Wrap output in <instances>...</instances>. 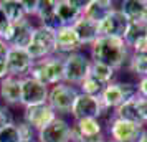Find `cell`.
<instances>
[{"instance_id": "obj_34", "label": "cell", "mask_w": 147, "mask_h": 142, "mask_svg": "<svg viewBox=\"0 0 147 142\" xmlns=\"http://www.w3.org/2000/svg\"><path fill=\"white\" fill-rule=\"evenodd\" d=\"M10 25H12V22L8 20L7 15L3 13V10L0 8V38L7 33V30L10 28Z\"/></svg>"}, {"instance_id": "obj_26", "label": "cell", "mask_w": 147, "mask_h": 142, "mask_svg": "<svg viewBox=\"0 0 147 142\" xmlns=\"http://www.w3.org/2000/svg\"><path fill=\"white\" fill-rule=\"evenodd\" d=\"M127 71L132 73L136 76V79L139 78H144L147 76V56H142V55H131V58L127 61Z\"/></svg>"}, {"instance_id": "obj_33", "label": "cell", "mask_w": 147, "mask_h": 142, "mask_svg": "<svg viewBox=\"0 0 147 142\" xmlns=\"http://www.w3.org/2000/svg\"><path fill=\"white\" fill-rule=\"evenodd\" d=\"M136 89H137V96L147 99V76L136 79Z\"/></svg>"}, {"instance_id": "obj_17", "label": "cell", "mask_w": 147, "mask_h": 142, "mask_svg": "<svg viewBox=\"0 0 147 142\" xmlns=\"http://www.w3.org/2000/svg\"><path fill=\"white\" fill-rule=\"evenodd\" d=\"M22 99V79L8 75L0 81V102L8 108L20 106Z\"/></svg>"}, {"instance_id": "obj_15", "label": "cell", "mask_w": 147, "mask_h": 142, "mask_svg": "<svg viewBox=\"0 0 147 142\" xmlns=\"http://www.w3.org/2000/svg\"><path fill=\"white\" fill-rule=\"evenodd\" d=\"M86 0H56V18L60 25L73 27L83 15Z\"/></svg>"}, {"instance_id": "obj_40", "label": "cell", "mask_w": 147, "mask_h": 142, "mask_svg": "<svg viewBox=\"0 0 147 142\" xmlns=\"http://www.w3.org/2000/svg\"><path fill=\"white\" fill-rule=\"evenodd\" d=\"M146 129H147V124H146Z\"/></svg>"}, {"instance_id": "obj_2", "label": "cell", "mask_w": 147, "mask_h": 142, "mask_svg": "<svg viewBox=\"0 0 147 142\" xmlns=\"http://www.w3.org/2000/svg\"><path fill=\"white\" fill-rule=\"evenodd\" d=\"M28 76L48 88L65 83V58L60 55H53V56L35 61Z\"/></svg>"}, {"instance_id": "obj_35", "label": "cell", "mask_w": 147, "mask_h": 142, "mask_svg": "<svg viewBox=\"0 0 147 142\" xmlns=\"http://www.w3.org/2000/svg\"><path fill=\"white\" fill-rule=\"evenodd\" d=\"M8 50H10V46H8V45L2 40V38H0V60H5V58H7Z\"/></svg>"}, {"instance_id": "obj_39", "label": "cell", "mask_w": 147, "mask_h": 142, "mask_svg": "<svg viewBox=\"0 0 147 142\" xmlns=\"http://www.w3.org/2000/svg\"><path fill=\"white\" fill-rule=\"evenodd\" d=\"M104 142H113V141H109V139H106V141H104Z\"/></svg>"}, {"instance_id": "obj_29", "label": "cell", "mask_w": 147, "mask_h": 142, "mask_svg": "<svg viewBox=\"0 0 147 142\" xmlns=\"http://www.w3.org/2000/svg\"><path fill=\"white\" fill-rule=\"evenodd\" d=\"M10 122H15V116L12 112V108H8V106L0 102V129L5 127Z\"/></svg>"}, {"instance_id": "obj_36", "label": "cell", "mask_w": 147, "mask_h": 142, "mask_svg": "<svg viewBox=\"0 0 147 142\" xmlns=\"http://www.w3.org/2000/svg\"><path fill=\"white\" fill-rule=\"evenodd\" d=\"M8 76V69H7V65H5V60H0V81L3 78Z\"/></svg>"}, {"instance_id": "obj_16", "label": "cell", "mask_w": 147, "mask_h": 142, "mask_svg": "<svg viewBox=\"0 0 147 142\" xmlns=\"http://www.w3.org/2000/svg\"><path fill=\"white\" fill-rule=\"evenodd\" d=\"M55 35H56V55L65 58L68 55L83 50L80 38H78V35H76L73 27L63 25V27L55 30Z\"/></svg>"}, {"instance_id": "obj_28", "label": "cell", "mask_w": 147, "mask_h": 142, "mask_svg": "<svg viewBox=\"0 0 147 142\" xmlns=\"http://www.w3.org/2000/svg\"><path fill=\"white\" fill-rule=\"evenodd\" d=\"M17 122V127H18V132H20L22 141H30V139H36V131H35L32 126H28L27 122L20 121H15Z\"/></svg>"}, {"instance_id": "obj_6", "label": "cell", "mask_w": 147, "mask_h": 142, "mask_svg": "<svg viewBox=\"0 0 147 142\" xmlns=\"http://www.w3.org/2000/svg\"><path fill=\"white\" fill-rule=\"evenodd\" d=\"M78 94H80V91L76 86H71L68 83H60V84H55L50 88L47 102L58 116L65 117V116H69Z\"/></svg>"}, {"instance_id": "obj_37", "label": "cell", "mask_w": 147, "mask_h": 142, "mask_svg": "<svg viewBox=\"0 0 147 142\" xmlns=\"http://www.w3.org/2000/svg\"><path fill=\"white\" fill-rule=\"evenodd\" d=\"M137 142H147V129H144V132H142V135L139 137Z\"/></svg>"}, {"instance_id": "obj_21", "label": "cell", "mask_w": 147, "mask_h": 142, "mask_svg": "<svg viewBox=\"0 0 147 142\" xmlns=\"http://www.w3.org/2000/svg\"><path fill=\"white\" fill-rule=\"evenodd\" d=\"M33 20H38L36 25H43L48 28H60V22L56 18V0H40L38 10Z\"/></svg>"}, {"instance_id": "obj_23", "label": "cell", "mask_w": 147, "mask_h": 142, "mask_svg": "<svg viewBox=\"0 0 147 142\" xmlns=\"http://www.w3.org/2000/svg\"><path fill=\"white\" fill-rule=\"evenodd\" d=\"M89 75L94 76L96 79H99V81L104 83V84H109V83H113V81L117 79V71H116L114 68L107 66V65H102V63H96V61L91 63V71H89Z\"/></svg>"}, {"instance_id": "obj_30", "label": "cell", "mask_w": 147, "mask_h": 142, "mask_svg": "<svg viewBox=\"0 0 147 142\" xmlns=\"http://www.w3.org/2000/svg\"><path fill=\"white\" fill-rule=\"evenodd\" d=\"M38 3H40V0H22V7H23L27 18H30V20L35 18L36 10H38Z\"/></svg>"}, {"instance_id": "obj_1", "label": "cell", "mask_w": 147, "mask_h": 142, "mask_svg": "<svg viewBox=\"0 0 147 142\" xmlns=\"http://www.w3.org/2000/svg\"><path fill=\"white\" fill-rule=\"evenodd\" d=\"M88 55H89L91 61L107 65L119 73L121 69L126 68L132 53H131V48L127 46V43L122 38L99 36L88 48Z\"/></svg>"}, {"instance_id": "obj_4", "label": "cell", "mask_w": 147, "mask_h": 142, "mask_svg": "<svg viewBox=\"0 0 147 142\" xmlns=\"http://www.w3.org/2000/svg\"><path fill=\"white\" fill-rule=\"evenodd\" d=\"M137 96V89H136V81H121V79H116V81L109 83L102 94H101V102L106 111H111L113 112L114 109H117L122 104V102L129 101V99H134Z\"/></svg>"}, {"instance_id": "obj_13", "label": "cell", "mask_w": 147, "mask_h": 142, "mask_svg": "<svg viewBox=\"0 0 147 142\" xmlns=\"http://www.w3.org/2000/svg\"><path fill=\"white\" fill-rule=\"evenodd\" d=\"M38 142H71V121L58 116L36 134Z\"/></svg>"}, {"instance_id": "obj_11", "label": "cell", "mask_w": 147, "mask_h": 142, "mask_svg": "<svg viewBox=\"0 0 147 142\" xmlns=\"http://www.w3.org/2000/svg\"><path fill=\"white\" fill-rule=\"evenodd\" d=\"M48 91L50 88L41 84L33 78H23L22 79V99H20V108H30V106H38L45 104L48 99Z\"/></svg>"}, {"instance_id": "obj_8", "label": "cell", "mask_w": 147, "mask_h": 142, "mask_svg": "<svg viewBox=\"0 0 147 142\" xmlns=\"http://www.w3.org/2000/svg\"><path fill=\"white\" fill-rule=\"evenodd\" d=\"M91 58L86 50H81L76 53L65 56V83L71 86H80L83 79L91 71Z\"/></svg>"}, {"instance_id": "obj_3", "label": "cell", "mask_w": 147, "mask_h": 142, "mask_svg": "<svg viewBox=\"0 0 147 142\" xmlns=\"http://www.w3.org/2000/svg\"><path fill=\"white\" fill-rule=\"evenodd\" d=\"M144 126L137 122H129L119 117L111 116L104 121V134L106 139L113 142H137L144 132Z\"/></svg>"}, {"instance_id": "obj_38", "label": "cell", "mask_w": 147, "mask_h": 142, "mask_svg": "<svg viewBox=\"0 0 147 142\" xmlns=\"http://www.w3.org/2000/svg\"><path fill=\"white\" fill-rule=\"evenodd\" d=\"M20 142H38V139H30V141H20Z\"/></svg>"}, {"instance_id": "obj_22", "label": "cell", "mask_w": 147, "mask_h": 142, "mask_svg": "<svg viewBox=\"0 0 147 142\" xmlns=\"http://www.w3.org/2000/svg\"><path fill=\"white\" fill-rule=\"evenodd\" d=\"M113 116L114 117H119V119H124V121H129V122L142 124L140 122V117H139V111H137V96L134 99H129V101L122 102L117 109H114Z\"/></svg>"}, {"instance_id": "obj_20", "label": "cell", "mask_w": 147, "mask_h": 142, "mask_svg": "<svg viewBox=\"0 0 147 142\" xmlns=\"http://www.w3.org/2000/svg\"><path fill=\"white\" fill-rule=\"evenodd\" d=\"M73 28L76 32V35H78V38H80V43L83 46V50L89 48L94 41L99 38V23H96L93 20H88L83 15H81L80 20L73 25Z\"/></svg>"}, {"instance_id": "obj_25", "label": "cell", "mask_w": 147, "mask_h": 142, "mask_svg": "<svg viewBox=\"0 0 147 142\" xmlns=\"http://www.w3.org/2000/svg\"><path fill=\"white\" fill-rule=\"evenodd\" d=\"M106 86H107V84L101 83L99 79H96L94 76L88 75L86 78L83 79V83L78 86V91H80L81 94H88V96H94V98H101V94H102V91H104V88H106Z\"/></svg>"}, {"instance_id": "obj_7", "label": "cell", "mask_w": 147, "mask_h": 142, "mask_svg": "<svg viewBox=\"0 0 147 142\" xmlns=\"http://www.w3.org/2000/svg\"><path fill=\"white\" fill-rule=\"evenodd\" d=\"M107 112H111V111L104 109L101 98H94V96L80 93L73 108H71L69 116H71V121H80V119H102V121H106L111 117V116H107Z\"/></svg>"}, {"instance_id": "obj_12", "label": "cell", "mask_w": 147, "mask_h": 142, "mask_svg": "<svg viewBox=\"0 0 147 142\" xmlns=\"http://www.w3.org/2000/svg\"><path fill=\"white\" fill-rule=\"evenodd\" d=\"M33 63L35 61L32 60V56L23 48H10L7 53V58H5L8 75L20 78V79L30 75V69L33 66Z\"/></svg>"}, {"instance_id": "obj_24", "label": "cell", "mask_w": 147, "mask_h": 142, "mask_svg": "<svg viewBox=\"0 0 147 142\" xmlns=\"http://www.w3.org/2000/svg\"><path fill=\"white\" fill-rule=\"evenodd\" d=\"M0 8L3 10V13L7 15V18L12 23L27 18L22 7V0H0Z\"/></svg>"}, {"instance_id": "obj_19", "label": "cell", "mask_w": 147, "mask_h": 142, "mask_svg": "<svg viewBox=\"0 0 147 142\" xmlns=\"http://www.w3.org/2000/svg\"><path fill=\"white\" fill-rule=\"evenodd\" d=\"M116 7L117 3L113 0H86V5L83 8V17L96 23H101Z\"/></svg>"}, {"instance_id": "obj_5", "label": "cell", "mask_w": 147, "mask_h": 142, "mask_svg": "<svg viewBox=\"0 0 147 142\" xmlns=\"http://www.w3.org/2000/svg\"><path fill=\"white\" fill-rule=\"evenodd\" d=\"M27 51L33 61L56 55V35H55V30L43 27V25H36L32 43L27 48Z\"/></svg>"}, {"instance_id": "obj_31", "label": "cell", "mask_w": 147, "mask_h": 142, "mask_svg": "<svg viewBox=\"0 0 147 142\" xmlns=\"http://www.w3.org/2000/svg\"><path fill=\"white\" fill-rule=\"evenodd\" d=\"M131 53L132 55H142V56H147V33L144 36H140L139 40L131 46Z\"/></svg>"}, {"instance_id": "obj_9", "label": "cell", "mask_w": 147, "mask_h": 142, "mask_svg": "<svg viewBox=\"0 0 147 142\" xmlns=\"http://www.w3.org/2000/svg\"><path fill=\"white\" fill-rule=\"evenodd\" d=\"M36 23L30 20V18H23L20 22H15L10 25V28L7 30V33L2 36V40L7 43L10 48H23L27 50L32 43L33 38V32Z\"/></svg>"}, {"instance_id": "obj_27", "label": "cell", "mask_w": 147, "mask_h": 142, "mask_svg": "<svg viewBox=\"0 0 147 142\" xmlns=\"http://www.w3.org/2000/svg\"><path fill=\"white\" fill-rule=\"evenodd\" d=\"M20 132L17 127V122H10L5 127L0 129V142H20Z\"/></svg>"}, {"instance_id": "obj_18", "label": "cell", "mask_w": 147, "mask_h": 142, "mask_svg": "<svg viewBox=\"0 0 147 142\" xmlns=\"http://www.w3.org/2000/svg\"><path fill=\"white\" fill-rule=\"evenodd\" d=\"M117 8L126 15L129 23L147 25V0H122Z\"/></svg>"}, {"instance_id": "obj_32", "label": "cell", "mask_w": 147, "mask_h": 142, "mask_svg": "<svg viewBox=\"0 0 147 142\" xmlns=\"http://www.w3.org/2000/svg\"><path fill=\"white\" fill-rule=\"evenodd\" d=\"M137 111H139L140 122H142L144 127H146V124H147V99L137 96Z\"/></svg>"}, {"instance_id": "obj_14", "label": "cell", "mask_w": 147, "mask_h": 142, "mask_svg": "<svg viewBox=\"0 0 147 142\" xmlns=\"http://www.w3.org/2000/svg\"><path fill=\"white\" fill-rule=\"evenodd\" d=\"M127 28H129V20L126 18V15L116 7L99 23V36H113V38H122L124 40Z\"/></svg>"}, {"instance_id": "obj_10", "label": "cell", "mask_w": 147, "mask_h": 142, "mask_svg": "<svg viewBox=\"0 0 147 142\" xmlns=\"http://www.w3.org/2000/svg\"><path fill=\"white\" fill-rule=\"evenodd\" d=\"M58 117V114L50 108V104H38V106H30V108H22V121L27 122L28 126L36 131V134L41 129H45L48 124H51Z\"/></svg>"}]
</instances>
